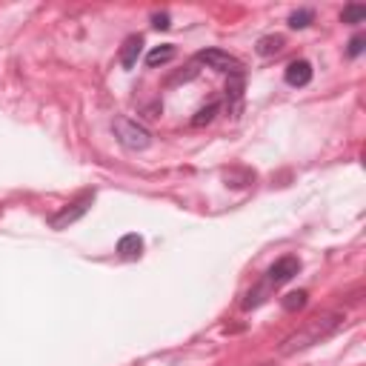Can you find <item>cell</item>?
Here are the masks:
<instances>
[{"mask_svg":"<svg viewBox=\"0 0 366 366\" xmlns=\"http://www.w3.org/2000/svg\"><path fill=\"white\" fill-rule=\"evenodd\" d=\"M340 324H344V315L340 312H324V315H315L312 321H306L298 332H292L283 344H281V355H292V352H301L312 344H321L324 338H329Z\"/></svg>","mask_w":366,"mask_h":366,"instance_id":"cell-1","label":"cell"},{"mask_svg":"<svg viewBox=\"0 0 366 366\" xmlns=\"http://www.w3.org/2000/svg\"><path fill=\"white\" fill-rule=\"evenodd\" d=\"M115 138L124 149H132V152H140L146 146L152 143V135L149 129H143L138 120H129V117H117L115 120Z\"/></svg>","mask_w":366,"mask_h":366,"instance_id":"cell-2","label":"cell"},{"mask_svg":"<svg viewBox=\"0 0 366 366\" xmlns=\"http://www.w3.org/2000/svg\"><path fill=\"white\" fill-rule=\"evenodd\" d=\"M198 60L206 63L215 72H226V75H232V78L243 72V63L238 58H232L229 52H221V49H203V52H198Z\"/></svg>","mask_w":366,"mask_h":366,"instance_id":"cell-3","label":"cell"},{"mask_svg":"<svg viewBox=\"0 0 366 366\" xmlns=\"http://www.w3.org/2000/svg\"><path fill=\"white\" fill-rule=\"evenodd\" d=\"M301 272V260L298 258H292V255H286V258H281L272 269H269V283L272 286H281V283H286V281H292Z\"/></svg>","mask_w":366,"mask_h":366,"instance_id":"cell-4","label":"cell"},{"mask_svg":"<svg viewBox=\"0 0 366 366\" xmlns=\"http://www.w3.org/2000/svg\"><path fill=\"white\" fill-rule=\"evenodd\" d=\"M89 203H92V194H83V198H81L78 203L66 206V209H63L60 215H55V217H52V226H55V229H63V226H69V224H75L81 215H86Z\"/></svg>","mask_w":366,"mask_h":366,"instance_id":"cell-5","label":"cell"},{"mask_svg":"<svg viewBox=\"0 0 366 366\" xmlns=\"http://www.w3.org/2000/svg\"><path fill=\"white\" fill-rule=\"evenodd\" d=\"M286 83L289 86H306L312 81V63L309 60H292L286 66Z\"/></svg>","mask_w":366,"mask_h":366,"instance_id":"cell-6","label":"cell"},{"mask_svg":"<svg viewBox=\"0 0 366 366\" xmlns=\"http://www.w3.org/2000/svg\"><path fill=\"white\" fill-rule=\"evenodd\" d=\"M117 252H120V258H126V260H138L140 255H143V238L140 235H124L120 238V243H117Z\"/></svg>","mask_w":366,"mask_h":366,"instance_id":"cell-7","label":"cell"},{"mask_svg":"<svg viewBox=\"0 0 366 366\" xmlns=\"http://www.w3.org/2000/svg\"><path fill=\"white\" fill-rule=\"evenodd\" d=\"M140 49H143V38H138V35L124 43V49H120V63H124V69H132L138 63Z\"/></svg>","mask_w":366,"mask_h":366,"instance_id":"cell-8","label":"cell"},{"mask_svg":"<svg viewBox=\"0 0 366 366\" xmlns=\"http://www.w3.org/2000/svg\"><path fill=\"white\" fill-rule=\"evenodd\" d=\"M175 58V46H158V49H152V52L149 55H146V63H149V66H163V63H169V60H172Z\"/></svg>","mask_w":366,"mask_h":366,"instance_id":"cell-9","label":"cell"},{"mask_svg":"<svg viewBox=\"0 0 366 366\" xmlns=\"http://www.w3.org/2000/svg\"><path fill=\"white\" fill-rule=\"evenodd\" d=\"M281 49H283V38H260L258 40V55H275V52H281Z\"/></svg>","mask_w":366,"mask_h":366,"instance_id":"cell-10","label":"cell"},{"mask_svg":"<svg viewBox=\"0 0 366 366\" xmlns=\"http://www.w3.org/2000/svg\"><path fill=\"white\" fill-rule=\"evenodd\" d=\"M340 20H344V23H352V26H355V23H363V20H366V6H360V3L347 6L344 15H340Z\"/></svg>","mask_w":366,"mask_h":366,"instance_id":"cell-11","label":"cell"},{"mask_svg":"<svg viewBox=\"0 0 366 366\" xmlns=\"http://www.w3.org/2000/svg\"><path fill=\"white\" fill-rule=\"evenodd\" d=\"M309 23H312V12L309 9H298V12L289 15V26L292 29H306Z\"/></svg>","mask_w":366,"mask_h":366,"instance_id":"cell-12","label":"cell"},{"mask_svg":"<svg viewBox=\"0 0 366 366\" xmlns=\"http://www.w3.org/2000/svg\"><path fill=\"white\" fill-rule=\"evenodd\" d=\"M306 306V292H289L283 298V309L286 312H295V309H303Z\"/></svg>","mask_w":366,"mask_h":366,"instance_id":"cell-13","label":"cell"},{"mask_svg":"<svg viewBox=\"0 0 366 366\" xmlns=\"http://www.w3.org/2000/svg\"><path fill=\"white\" fill-rule=\"evenodd\" d=\"M215 115H217V103H209L206 109H201L198 115L192 117V124L194 126H206V124H212V120H215Z\"/></svg>","mask_w":366,"mask_h":366,"instance_id":"cell-14","label":"cell"},{"mask_svg":"<svg viewBox=\"0 0 366 366\" xmlns=\"http://www.w3.org/2000/svg\"><path fill=\"white\" fill-rule=\"evenodd\" d=\"M363 46H366V38H360V35L352 38V40H349V58H358V55L363 52Z\"/></svg>","mask_w":366,"mask_h":366,"instance_id":"cell-15","label":"cell"},{"mask_svg":"<svg viewBox=\"0 0 366 366\" xmlns=\"http://www.w3.org/2000/svg\"><path fill=\"white\" fill-rule=\"evenodd\" d=\"M152 26H155V29H169L172 23H169V15L163 12V15H152Z\"/></svg>","mask_w":366,"mask_h":366,"instance_id":"cell-16","label":"cell"}]
</instances>
